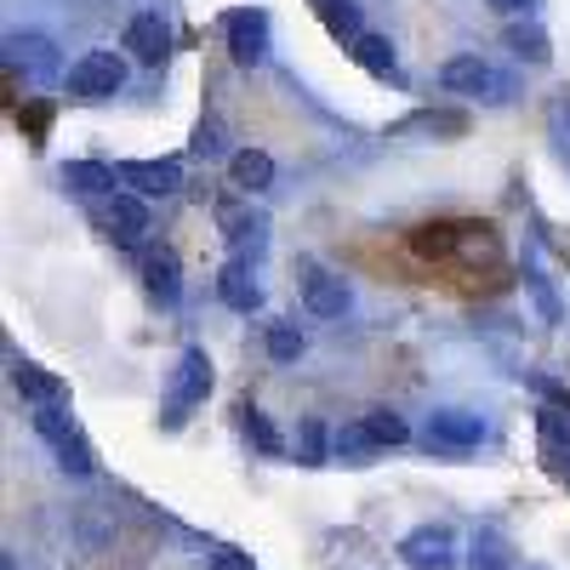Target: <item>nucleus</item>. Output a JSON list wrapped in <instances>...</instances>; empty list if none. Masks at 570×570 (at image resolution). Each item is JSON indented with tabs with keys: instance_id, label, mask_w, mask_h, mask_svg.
<instances>
[{
	"instance_id": "nucleus-1",
	"label": "nucleus",
	"mask_w": 570,
	"mask_h": 570,
	"mask_svg": "<svg viewBox=\"0 0 570 570\" xmlns=\"http://www.w3.org/2000/svg\"><path fill=\"white\" fill-rule=\"evenodd\" d=\"M35 434L58 451V468H63V473H75V480H86V473L98 468V462H91L86 434L75 428V416H69L63 405H40V411H35Z\"/></svg>"
},
{
	"instance_id": "nucleus-2",
	"label": "nucleus",
	"mask_w": 570,
	"mask_h": 570,
	"mask_svg": "<svg viewBox=\"0 0 570 570\" xmlns=\"http://www.w3.org/2000/svg\"><path fill=\"white\" fill-rule=\"evenodd\" d=\"M440 86H445V91H456V98H480V104H508V91H513V80H508V75H497L485 58H473V52L445 58Z\"/></svg>"
},
{
	"instance_id": "nucleus-3",
	"label": "nucleus",
	"mask_w": 570,
	"mask_h": 570,
	"mask_svg": "<svg viewBox=\"0 0 570 570\" xmlns=\"http://www.w3.org/2000/svg\"><path fill=\"white\" fill-rule=\"evenodd\" d=\"M69 98H80V104H104V98H115V91L126 86V58L120 52H86L80 63H69Z\"/></svg>"
},
{
	"instance_id": "nucleus-4",
	"label": "nucleus",
	"mask_w": 570,
	"mask_h": 570,
	"mask_svg": "<svg viewBox=\"0 0 570 570\" xmlns=\"http://www.w3.org/2000/svg\"><path fill=\"white\" fill-rule=\"evenodd\" d=\"M212 394V360H206V348H188L183 360H177V371H171V400H166V428H177L183 416H188V405H200Z\"/></svg>"
},
{
	"instance_id": "nucleus-5",
	"label": "nucleus",
	"mask_w": 570,
	"mask_h": 570,
	"mask_svg": "<svg viewBox=\"0 0 570 570\" xmlns=\"http://www.w3.org/2000/svg\"><path fill=\"white\" fill-rule=\"evenodd\" d=\"M223 35H228V52L234 63H263L268 58V12L263 7H240V12H228L223 18Z\"/></svg>"
},
{
	"instance_id": "nucleus-6",
	"label": "nucleus",
	"mask_w": 570,
	"mask_h": 570,
	"mask_svg": "<svg viewBox=\"0 0 570 570\" xmlns=\"http://www.w3.org/2000/svg\"><path fill=\"white\" fill-rule=\"evenodd\" d=\"M400 559L411 570H451L456 564V537L445 525H416L405 542H400Z\"/></svg>"
},
{
	"instance_id": "nucleus-7",
	"label": "nucleus",
	"mask_w": 570,
	"mask_h": 570,
	"mask_svg": "<svg viewBox=\"0 0 570 570\" xmlns=\"http://www.w3.org/2000/svg\"><path fill=\"white\" fill-rule=\"evenodd\" d=\"M422 440H428V451H473L485 440V422L473 411H434Z\"/></svg>"
},
{
	"instance_id": "nucleus-8",
	"label": "nucleus",
	"mask_w": 570,
	"mask_h": 570,
	"mask_svg": "<svg viewBox=\"0 0 570 570\" xmlns=\"http://www.w3.org/2000/svg\"><path fill=\"white\" fill-rule=\"evenodd\" d=\"M7 63H12V75L23 69L29 80H58V69H63L58 46L46 35H7Z\"/></svg>"
},
{
	"instance_id": "nucleus-9",
	"label": "nucleus",
	"mask_w": 570,
	"mask_h": 570,
	"mask_svg": "<svg viewBox=\"0 0 570 570\" xmlns=\"http://www.w3.org/2000/svg\"><path fill=\"white\" fill-rule=\"evenodd\" d=\"M348 285H343V274H325V268H308L303 274V308L314 314V320H343L348 314Z\"/></svg>"
},
{
	"instance_id": "nucleus-10",
	"label": "nucleus",
	"mask_w": 570,
	"mask_h": 570,
	"mask_svg": "<svg viewBox=\"0 0 570 570\" xmlns=\"http://www.w3.org/2000/svg\"><path fill=\"white\" fill-rule=\"evenodd\" d=\"M126 46H131V58H137V63L160 69L166 52H171V29H166V18H160V12H137V18L126 23Z\"/></svg>"
},
{
	"instance_id": "nucleus-11",
	"label": "nucleus",
	"mask_w": 570,
	"mask_h": 570,
	"mask_svg": "<svg viewBox=\"0 0 570 570\" xmlns=\"http://www.w3.org/2000/svg\"><path fill=\"white\" fill-rule=\"evenodd\" d=\"M115 171H120V183L137 188V195H177L183 188V166L177 160H120Z\"/></svg>"
},
{
	"instance_id": "nucleus-12",
	"label": "nucleus",
	"mask_w": 570,
	"mask_h": 570,
	"mask_svg": "<svg viewBox=\"0 0 570 570\" xmlns=\"http://www.w3.org/2000/svg\"><path fill=\"white\" fill-rule=\"evenodd\" d=\"M12 389L40 411V405H63L69 400V383L63 376H52V371H40L35 360H12Z\"/></svg>"
},
{
	"instance_id": "nucleus-13",
	"label": "nucleus",
	"mask_w": 570,
	"mask_h": 570,
	"mask_svg": "<svg viewBox=\"0 0 570 570\" xmlns=\"http://www.w3.org/2000/svg\"><path fill=\"white\" fill-rule=\"evenodd\" d=\"M462 131H468L462 109H416V115L389 126V137H462Z\"/></svg>"
},
{
	"instance_id": "nucleus-14",
	"label": "nucleus",
	"mask_w": 570,
	"mask_h": 570,
	"mask_svg": "<svg viewBox=\"0 0 570 570\" xmlns=\"http://www.w3.org/2000/svg\"><path fill=\"white\" fill-rule=\"evenodd\" d=\"M104 223H109V234H115L120 246H137L142 234H149V206H142L137 195H115L104 206Z\"/></svg>"
},
{
	"instance_id": "nucleus-15",
	"label": "nucleus",
	"mask_w": 570,
	"mask_h": 570,
	"mask_svg": "<svg viewBox=\"0 0 570 570\" xmlns=\"http://www.w3.org/2000/svg\"><path fill=\"white\" fill-rule=\"evenodd\" d=\"M502 46H508L519 63H531V69L553 63V40H548L542 23H508V29H502Z\"/></svg>"
},
{
	"instance_id": "nucleus-16",
	"label": "nucleus",
	"mask_w": 570,
	"mask_h": 570,
	"mask_svg": "<svg viewBox=\"0 0 570 570\" xmlns=\"http://www.w3.org/2000/svg\"><path fill=\"white\" fill-rule=\"evenodd\" d=\"M228 183L240 188V195H263V188H274V155L240 149V155L228 160Z\"/></svg>"
},
{
	"instance_id": "nucleus-17",
	"label": "nucleus",
	"mask_w": 570,
	"mask_h": 570,
	"mask_svg": "<svg viewBox=\"0 0 570 570\" xmlns=\"http://www.w3.org/2000/svg\"><path fill=\"white\" fill-rule=\"evenodd\" d=\"M217 297H223L234 314H252V308L263 303V292H257V279H252L246 263H223V274H217Z\"/></svg>"
},
{
	"instance_id": "nucleus-18",
	"label": "nucleus",
	"mask_w": 570,
	"mask_h": 570,
	"mask_svg": "<svg viewBox=\"0 0 570 570\" xmlns=\"http://www.w3.org/2000/svg\"><path fill=\"white\" fill-rule=\"evenodd\" d=\"M354 63H360L365 75H376V80H394V86H405L400 58H394V46H389L383 35H360V46H354Z\"/></svg>"
},
{
	"instance_id": "nucleus-19",
	"label": "nucleus",
	"mask_w": 570,
	"mask_h": 570,
	"mask_svg": "<svg viewBox=\"0 0 570 570\" xmlns=\"http://www.w3.org/2000/svg\"><path fill=\"white\" fill-rule=\"evenodd\" d=\"M142 285H149V297H160L166 308L183 297V279H177V257L171 252H149L142 257Z\"/></svg>"
},
{
	"instance_id": "nucleus-20",
	"label": "nucleus",
	"mask_w": 570,
	"mask_h": 570,
	"mask_svg": "<svg viewBox=\"0 0 570 570\" xmlns=\"http://www.w3.org/2000/svg\"><path fill=\"white\" fill-rule=\"evenodd\" d=\"M320 23L331 29V40H343L348 46V52H354V46H360V7H354V0H320Z\"/></svg>"
},
{
	"instance_id": "nucleus-21",
	"label": "nucleus",
	"mask_w": 570,
	"mask_h": 570,
	"mask_svg": "<svg viewBox=\"0 0 570 570\" xmlns=\"http://www.w3.org/2000/svg\"><path fill=\"white\" fill-rule=\"evenodd\" d=\"M360 428L376 440V451H383V445H405V440H411V428H405V416H400V411H371Z\"/></svg>"
},
{
	"instance_id": "nucleus-22",
	"label": "nucleus",
	"mask_w": 570,
	"mask_h": 570,
	"mask_svg": "<svg viewBox=\"0 0 570 570\" xmlns=\"http://www.w3.org/2000/svg\"><path fill=\"white\" fill-rule=\"evenodd\" d=\"M120 171H109V166H91V160H69L63 166V183L75 188V195H98V188H109Z\"/></svg>"
},
{
	"instance_id": "nucleus-23",
	"label": "nucleus",
	"mask_w": 570,
	"mask_h": 570,
	"mask_svg": "<svg viewBox=\"0 0 570 570\" xmlns=\"http://www.w3.org/2000/svg\"><path fill=\"white\" fill-rule=\"evenodd\" d=\"M331 451H337L343 462H354V468H360V462H371V456H376V440L365 434V428H337V440H331Z\"/></svg>"
},
{
	"instance_id": "nucleus-24",
	"label": "nucleus",
	"mask_w": 570,
	"mask_h": 570,
	"mask_svg": "<svg viewBox=\"0 0 570 570\" xmlns=\"http://www.w3.org/2000/svg\"><path fill=\"white\" fill-rule=\"evenodd\" d=\"M297 354H303V331H297V325H285V320L268 325V360H274V365H292Z\"/></svg>"
},
{
	"instance_id": "nucleus-25",
	"label": "nucleus",
	"mask_w": 570,
	"mask_h": 570,
	"mask_svg": "<svg viewBox=\"0 0 570 570\" xmlns=\"http://www.w3.org/2000/svg\"><path fill=\"white\" fill-rule=\"evenodd\" d=\"M246 434H252V445H257L263 456H285V440L274 434V422H268L257 405H246Z\"/></svg>"
},
{
	"instance_id": "nucleus-26",
	"label": "nucleus",
	"mask_w": 570,
	"mask_h": 570,
	"mask_svg": "<svg viewBox=\"0 0 570 570\" xmlns=\"http://www.w3.org/2000/svg\"><path fill=\"white\" fill-rule=\"evenodd\" d=\"M508 559H513V553H508L502 537H480V542H473V553H468L473 570H508Z\"/></svg>"
},
{
	"instance_id": "nucleus-27",
	"label": "nucleus",
	"mask_w": 570,
	"mask_h": 570,
	"mask_svg": "<svg viewBox=\"0 0 570 570\" xmlns=\"http://www.w3.org/2000/svg\"><path fill=\"white\" fill-rule=\"evenodd\" d=\"M331 456H337V451H331L325 428L308 416V422H303V462H308V468H320V462H331Z\"/></svg>"
},
{
	"instance_id": "nucleus-28",
	"label": "nucleus",
	"mask_w": 570,
	"mask_h": 570,
	"mask_svg": "<svg viewBox=\"0 0 570 570\" xmlns=\"http://www.w3.org/2000/svg\"><path fill=\"white\" fill-rule=\"evenodd\" d=\"M18 126L40 142V137H46V126H52V104H23V109H18Z\"/></svg>"
},
{
	"instance_id": "nucleus-29",
	"label": "nucleus",
	"mask_w": 570,
	"mask_h": 570,
	"mask_svg": "<svg viewBox=\"0 0 570 570\" xmlns=\"http://www.w3.org/2000/svg\"><path fill=\"white\" fill-rule=\"evenodd\" d=\"M257 228H263L257 217H246V212L223 206V234H228V240H246V234H257Z\"/></svg>"
},
{
	"instance_id": "nucleus-30",
	"label": "nucleus",
	"mask_w": 570,
	"mask_h": 570,
	"mask_svg": "<svg viewBox=\"0 0 570 570\" xmlns=\"http://www.w3.org/2000/svg\"><path fill=\"white\" fill-rule=\"evenodd\" d=\"M525 285H531V297H537L542 320H559V297L548 292V279H542V274H525Z\"/></svg>"
},
{
	"instance_id": "nucleus-31",
	"label": "nucleus",
	"mask_w": 570,
	"mask_h": 570,
	"mask_svg": "<svg viewBox=\"0 0 570 570\" xmlns=\"http://www.w3.org/2000/svg\"><path fill=\"white\" fill-rule=\"evenodd\" d=\"M206 570H252V553H240V548H217Z\"/></svg>"
},
{
	"instance_id": "nucleus-32",
	"label": "nucleus",
	"mask_w": 570,
	"mask_h": 570,
	"mask_svg": "<svg viewBox=\"0 0 570 570\" xmlns=\"http://www.w3.org/2000/svg\"><path fill=\"white\" fill-rule=\"evenodd\" d=\"M542 428H548V440H564V445H570V422H564L559 411H542Z\"/></svg>"
},
{
	"instance_id": "nucleus-33",
	"label": "nucleus",
	"mask_w": 570,
	"mask_h": 570,
	"mask_svg": "<svg viewBox=\"0 0 570 570\" xmlns=\"http://www.w3.org/2000/svg\"><path fill=\"white\" fill-rule=\"evenodd\" d=\"M195 149H200V155H217V126H200V131H195Z\"/></svg>"
},
{
	"instance_id": "nucleus-34",
	"label": "nucleus",
	"mask_w": 570,
	"mask_h": 570,
	"mask_svg": "<svg viewBox=\"0 0 570 570\" xmlns=\"http://www.w3.org/2000/svg\"><path fill=\"white\" fill-rule=\"evenodd\" d=\"M485 7H497V12H525L531 0H485Z\"/></svg>"
},
{
	"instance_id": "nucleus-35",
	"label": "nucleus",
	"mask_w": 570,
	"mask_h": 570,
	"mask_svg": "<svg viewBox=\"0 0 570 570\" xmlns=\"http://www.w3.org/2000/svg\"><path fill=\"white\" fill-rule=\"evenodd\" d=\"M314 7H320V0H314Z\"/></svg>"
},
{
	"instance_id": "nucleus-36",
	"label": "nucleus",
	"mask_w": 570,
	"mask_h": 570,
	"mask_svg": "<svg viewBox=\"0 0 570 570\" xmlns=\"http://www.w3.org/2000/svg\"><path fill=\"white\" fill-rule=\"evenodd\" d=\"M564 115H570V109H564Z\"/></svg>"
}]
</instances>
